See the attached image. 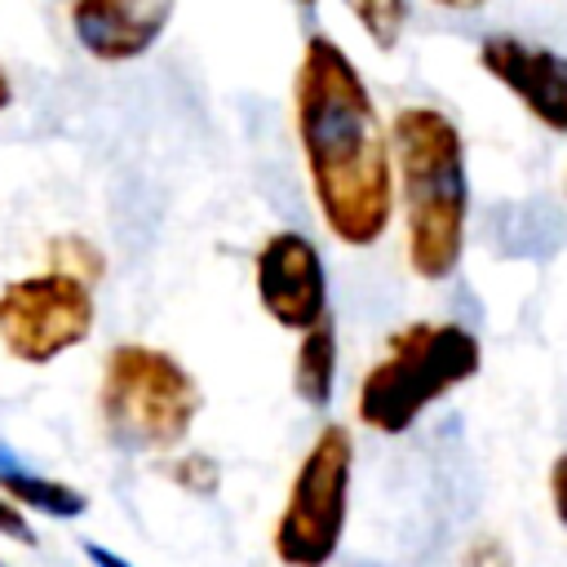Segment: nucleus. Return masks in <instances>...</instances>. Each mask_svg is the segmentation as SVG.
Masks as SVG:
<instances>
[{"label":"nucleus","mask_w":567,"mask_h":567,"mask_svg":"<svg viewBox=\"0 0 567 567\" xmlns=\"http://www.w3.org/2000/svg\"><path fill=\"white\" fill-rule=\"evenodd\" d=\"M97 328L93 284L66 270H31L0 288V350L13 363L49 368Z\"/></svg>","instance_id":"obj_6"},{"label":"nucleus","mask_w":567,"mask_h":567,"mask_svg":"<svg viewBox=\"0 0 567 567\" xmlns=\"http://www.w3.org/2000/svg\"><path fill=\"white\" fill-rule=\"evenodd\" d=\"M44 266L97 284V279L106 275V252H102L89 235H80V230H58V235L44 244Z\"/></svg>","instance_id":"obj_14"},{"label":"nucleus","mask_w":567,"mask_h":567,"mask_svg":"<svg viewBox=\"0 0 567 567\" xmlns=\"http://www.w3.org/2000/svg\"><path fill=\"white\" fill-rule=\"evenodd\" d=\"M0 540H13V545H40V536H35V527H31V518H27V509L22 505H13L4 492H0Z\"/></svg>","instance_id":"obj_16"},{"label":"nucleus","mask_w":567,"mask_h":567,"mask_svg":"<svg viewBox=\"0 0 567 567\" xmlns=\"http://www.w3.org/2000/svg\"><path fill=\"white\" fill-rule=\"evenodd\" d=\"M164 478H168L177 492H186V496H217L226 470H221V461H217L213 452H204V447H177V452L168 456V465H164Z\"/></svg>","instance_id":"obj_13"},{"label":"nucleus","mask_w":567,"mask_h":567,"mask_svg":"<svg viewBox=\"0 0 567 567\" xmlns=\"http://www.w3.org/2000/svg\"><path fill=\"white\" fill-rule=\"evenodd\" d=\"M13 106V80H9V71L0 66V115Z\"/></svg>","instance_id":"obj_19"},{"label":"nucleus","mask_w":567,"mask_h":567,"mask_svg":"<svg viewBox=\"0 0 567 567\" xmlns=\"http://www.w3.org/2000/svg\"><path fill=\"white\" fill-rule=\"evenodd\" d=\"M292 137L323 230L346 248H372L394 221V146L390 120L341 49V40L306 35L292 71Z\"/></svg>","instance_id":"obj_1"},{"label":"nucleus","mask_w":567,"mask_h":567,"mask_svg":"<svg viewBox=\"0 0 567 567\" xmlns=\"http://www.w3.org/2000/svg\"><path fill=\"white\" fill-rule=\"evenodd\" d=\"M394 199L403 217V257L421 284H443L461 270L470 244L474 182L461 124L430 102L390 115Z\"/></svg>","instance_id":"obj_2"},{"label":"nucleus","mask_w":567,"mask_h":567,"mask_svg":"<svg viewBox=\"0 0 567 567\" xmlns=\"http://www.w3.org/2000/svg\"><path fill=\"white\" fill-rule=\"evenodd\" d=\"M252 292L284 332H306L332 315V284L319 244L301 230H270L252 252Z\"/></svg>","instance_id":"obj_7"},{"label":"nucleus","mask_w":567,"mask_h":567,"mask_svg":"<svg viewBox=\"0 0 567 567\" xmlns=\"http://www.w3.org/2000/svg\"><path fill=\"white\" fill-rule=\"evenodd\" d=\"M346 13L354 18V27L363 31V40L377 49V53H394L408 35V22H412V4L408 0H341Z\"/></svg>","instance_id":"obj_12"},{"label":"nucleus","mask_w":567,"mask_h":567,"mask_svg":"<svg viewBox=\"0 0 567 567\" xmlns=\"http://www.w3.org/2000/svg\"><path fill=\"white\" fill-rule=\"evenodd\" d=\"M292 4H301V9H315V4H319V0H292Z\"/></svg>","instance_id":"obj_21"},{"label":"nucleus","mask_w":567,"mask_h":567,"mask_svg":"<svg viewBox=\"0 0 567 567\" xmlns=\"http://www.w3.org/2000/svg\"><path fill=\"white\" fill-rule=\"evenodd\" d=\"M545 492H549V509H554V518H558V527H563V536H567V447L549 461V470H545Z\"/></svg>","instance_id":"obj_17"},{"label":"nucleus","mask_w":567,"mask_h":567,"mask_svg":"<svg viewBox=\"0 0 567 567\" xmlns=\"http://www.w3.org/2000/svg\"><path fill=\"white\" fill-rule=\"evenodd\" d=\"M474 58L483 75L496 80L527 111L532 124L567 137V53L563 49H549L514 31H492L478 40Z\"/></svg>","instance_id":"obj_8"},{"label":"nucleus","mask_w":567,"mask_h":567,"mask_svg":"<svg viewBox=\"0 0 567 567\" xmlns=\"http://www.w3.org/2000/svg\"><path fill=\"white\" fill-rule=\"evenodd\" d=\"M483 372V341L456 319H412L394 328L354 385V421L381 439L408 434L439 399Z\"/></svg>","instance_id":"obj_3"},{"label":"nucleus","mask_w":567,"mask_h":567,"mask_svg":"<svg viewBox=\"0 0 567 567\" xmlns=\"http://www.w3.org/2000/svg\"><path fill=\"white\" fill-rule=\"evenodd\" d=\"M97 430L115 452L173 456L186 447L199 412V377L164 346L115 341L97 363Z\"/></svg>","instance_id":"obj_4"},{"label":"nucleus","mask_w":567,"mask_h":567,"mask_svg":"<svg viewBox=\"0 0 567 567\" xmlns=\"http://www.w3.org/2000/svg\"><path fill=\"white\" fill-rule=\"evenodd\" d=\"M461 567H514V554H509V545H505L501 536L478 532V536L465 540V549H461Z\"/></svg>","instance_id":"obj_15"},{"label":"nucleus","mask_w":567,"mask_h":567,"mask_svg":"<svg viewBox=\"0 0 567 567\" xmlns=\"http://www.w3.org/2000/svg\"><path fill=\"white\" fill-rule=\"evenodd\" d=\"M80 549H84V558H89L93 567H137V563H128L120 549H111V545H102V540H84Z\"/></svg>","instance_id":"obj_18"},{"label":"nucleus","mask_w":567,"mask_h":567,"mask_svg":"<svg viewBox=\"0 0 567 567\" xmlns=\"http://www.w3.org/2000/svg\"><path fill=\"white\" fill-rule=\"evenodd\" d=\"M337 363H341V346H337V319L328 315L323 323L297 332V350H292V394L301 399V408L310 412H328L332 394H337Z\"/></svg>","instance_id":"obj_11"},{"label":"nucleus","mask_w":567,"mask_h":567,"mask_svg":"<svg viewBox=\"0 0 567 567\" xmlns=\"http://www.w3.org/2000/svg\"><path fill=\"white\" fill-rule=\"evenodd\" d=\"M0 567H9V563H4V558H0Z\"/></svg>","instance_id":"obj_23"},{"label":"nucleus","mask_w":567,"mask_h":567,"mask_svg":"<svg viewBox=\"0 0 567 567\" xmlns=\"http://www.w3.org/2000/svg\"><path fill=\"white\" fill-rule=\"evenodd\" d=\"M0 492L13 505H22L27 514H40V518H53V523H75L80 514H89V492L84 487H75L71 478L35 470L31 461H22L4 443H0Z\"/></svg>","instance_id":"obj_10"},{"label":"nucleus","mask_w":567,"mask_h":567,"mask_svg":"<svg viewBox=\"0 0 567 567\" xmlns=\"http://www.w3.org/2000/svg\"><path fill=\"white\" fill-rule=\"evenodd\" d=\"M434 4H443V9H483V4H492V0H434Z\"/></svg>","instance_id":"obj_20"},{"label":"nucleus","mask_w":567,"mask_h":567,"mask_svg":"<svg viewBox=\"0 0 567 567\" xmlns=\"http://www.w3.org/2000/svg\"><path fill=\"white\" fill-rule=\"evenodd\" d=\"M177 0H71L66 27L84 58L102 66L142 62L168 31Z\"/></svg>","instance_id":"obj_9"},{"label":"nucleus","mask_w":567,"mask_h":567,"mask_svg":"<svg viewBox=\"0 0 567 567\" xmlns=\"http://www.w3.org/2000/svg\"><path fill=\"white\" fill-rule=\"evenodd\" d=\"M354 492V434L341 421L315 430L301 452L288 492L270 527V554L279 567H332L350 527Z\"/></svg>","instance_id":"obj_5"},{"label":"nucleus","mask_w":567,"mask_h":567,"mask_svg":"<svg viewBox=\"0 0 567 567\" xmlns=\"http://www.w3.org/2000/svg\"><path fill=\"white\" fill-rule=\"evenodd\" d=\"M563 199H567V168H563Z\"/></svg>","instance_id":"obj_22"}]
</instances>
